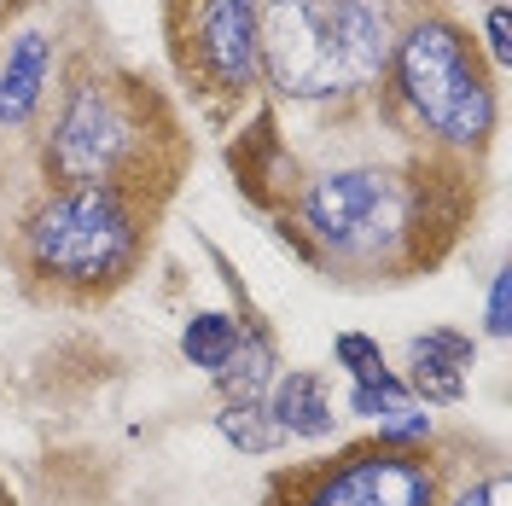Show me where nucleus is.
Returning <instances> with one entry per match:
<instances>
[{"label":"nucleus","instance_id":"1a4fd4ad","mask_svg":"<svg viewBox=\"0 0 512 506\" xmlns=\"http://www.w3.org/2000/svg\"><path fill=\"white\" fill-rule=\"evenodd\" d=\"M268 413H274V425L286 437H326L332 431V402H326V384L315 373H286L274 384Z\"/></svg>","mask_w":512,"mask_h":506},{"label":"nucleus","instance_id":"423d86ee","mask_svg":"<svg viewBox=\"0 0 512 506\" xmlns=\"http://www.w3.org/2000/svg\"><path fill=\"white\" fill-rule=\"evenodd\" d=\"M291 506H437V472L408 448H361L350 460L303 477Z\"/></svg>","mask_w":512,"mask_h":506},{"label":"nucleus","instance_id":"ddd939ff","mask_svg":"<svg viewBox=\"0 0 512 506\" xmlns=\"http://www.w3.org/2000/svg\"><path fill=\"white\" fill-rule=\"evenodd\" d=\"M222 437L227 443H239L245 454H274V448L286 443V431L274 425V413L262 408V402H227Z\"/></svg>","mask_w":512,"mask_h":506},{"label":"nucleus","instance_id":"6ab92c4d","mask_svg":"<svg viewBox=\"0 0 512 506\" xmlns=\"http://www.w3.org/2000/svg\"><path fill=\"white\" fill-rule=\"evenodd\" d=\"M0 6H6V0H0Z\"/></svg>","mask_w":512,"mask_h":506},{"label":"nucleus","instance_id":"9b49d317","mask_svg":"<svg viewBox=\"0 0 512 506\" xmlns=\"http://www.w3.org/2000/svg\"><path fill=\"white\" fill-rule=\"evenodd\" d=\"M216 379H222L227 402H256L274 379V344L262 332H239V344H233V355H227V367Z\"/></svg>","mask_w":512,"mask_h":506},{"label":"nucleus","instance_id":"f257e3e1","mask_svg":"<svg viewBox=\"0 0 512 506\" xmlns=\"http://www.w3.org/2000/svg\"><path fill=\"white\" fill-rule=\"evenodd\" d=\"M256 64L297 99L367 88L390 64V18L373 0H268L256 18Z\"/></svg>","mask_w":512,"mask_h":506},{"label":"nucleus","instance_id":"f8f14e48","mask_svg":"<svg viewBox=\"0 0 512 506\" xmlns=\"http://www.w3.org/2000/svg\"><path fill=\"white\" fill-rule=\"evenodd\" d=\"M233 344H239V326L227 315H192L187 332H181V349H187L192 367H204V373H222L227 355H233Z\"/></svg>","mask_w":512,"mask_h":506},{"label":"nucleus","instance_id":"6e6552de","mask_svg":"<svg viewBox=\"0 0 512 506\" xmlns=\"http://www.w3.org/2000/svg\"><path fill=\"white\" fill-rule=\"evenodd\" d=\"M472 367V338L460 332H425L414 338V384L425 402H460Z\"/></svg>","mask_w":512,"mask_h":506},{"label":"nucleus","instance_id":"2eb2a0df","mask_svg":"<svg viewBox=\"0 0 512 506\" xmlns=\"http://www.w3.org/2000/svg\"><path fill=\"white\" fill-rule=\"evenodd\" d=\"M512 501V483L501 472L489 477V483H478V489H466V495H460V501L454 506H507Z\"/></svg>","mask_w":512,"mask_h":506},{"label":"nucleus","instance_id":"20e7f679","mask_svg":"<svg viewBox=\"0 0 512 506\" xmlns=\"http://www.w3.org/2000/svg\"><path fill=\"white\" fill-rule=\"evenodd\" d=\"M303 227L338 256H379L408 233V192L384 169H332L303 198Z\"/></svg>","mask_w":512,"mask_h":506},{"label":"nucleus","instance_id":"9d476101","mask_svg":"<svg viewBox=\"0 0 512 506\" xmlns=\"http://www.w3.org/2000/svg\"><path fill=\"white\" fill-rule=\"evenodd\" d=\"M41 82H47V41L18 35L6 53V70H0V123H24L41 99Z\"/></svg>","mask_w":512,"mask_h":506},{"label":"nucleus","instance_id":"7ed1b4c3","mask_svg":"<svg viewBox=\"0 0 512 506\" xmlns=\"http://www.w3.org/2000/svg\"><path fill=\"white\" fill-rule=\"evenodd\" d=\"M396 76H402V94L414 105V117L437 140L478 146L495 128V94L483 82L472 47L460 41V30H448V24L408 30V41L396 47Z\"/></svg>","mask_w":512,"mask_h":506},{"label":"nucleus","instance_id":"39448f33","mask_svg":"<svg viewBox=\"0 0 512 506\" xmlns=\"http://www.w3.org/2000/svg\"><path fill=\"white\" fill-rule=\"evenodd\" d=\"M140 152V123L128 111V99L111 82H88L64 105V123L53 134V163L64 181L76 187H117L128 163Z\"/></svg>","mask_w":512,"mask_h":506},{"label":"nucleus","instance_id":"f3484780","mask_svg":"<svg viewBox=\"0 0 512 506\" xmlns=\"http://www.w3.org/2000/svg\"><path fill=\"white\" fill-rule=\"evenodd\" d=\"M489 53H495V59H507V6H495V12H489Z\"/></svg>","mask_w":512,"mask_h":506},{"label":"nucleus","instance_id":"dca6fc26","mask_svg":"<svg viewBox=\"0 0 512 506\" xmlns=\"http://www.w3.org/2000/svg\"><path fill=\"white\" fill-rule=\"evenodd\" d=\"M489 332L507 338V274H495V291H489Z\"/></svg>","mask_w":512,"mask_h":506},{"label":"nucleus","instance_id":"a211bd4d","mask_svg":"<svg viewBox=\"0 0 512 506\" xmlns=\"http://www.w3.org/2000/svg\"><path fill=\"white\" fill-rule=\"evenodd\" d=\"M495 6H501V0H495Z\"/></svg>","mask_w":512,"mask_h":506},{"label":"nucleus","instance_id":"4468645a","mask_svg":"<svg viewBox=\"0 0 512 506\" xmlns=\"http://www.w3.org/2000/svg\"><path fill=\"white\" fill-rule=\"evenodd\" d=\"M338 361L355 373V384H379V379H390V367H384V355H379V344H367V338H355V332H344L338 338Z\"/></svg>","mask_w":512,"mask_h":506},{"label":"nucleus","instance_id":"0eeeda50","mask_svg":"<svg viewBox=\"0 0 512 506\" xmlns=\"http://www.w3.org/2000/svg\"><path fill=\"white\" fill-rule=\"evenodd\" d=\"M198 47L222 88H251L256 76V6L251 0H204Z\"/></svg>","mask_w":512,"mask_h":506},{"label":"nucleus","instance_id":"f03ea898","mask_svg":"<svg viewBox=\"0 0 512 506\" xmlns=\"http://www.w3.org/2000/svg\"><path fill=\"white\" fill-rule=\"evenodd\" d=\"M140 251V222L117 187H70L30 227V256L47 280L111 285Z\"/></svg>","mask_w":512,"mask_h":506}]
</instances>
